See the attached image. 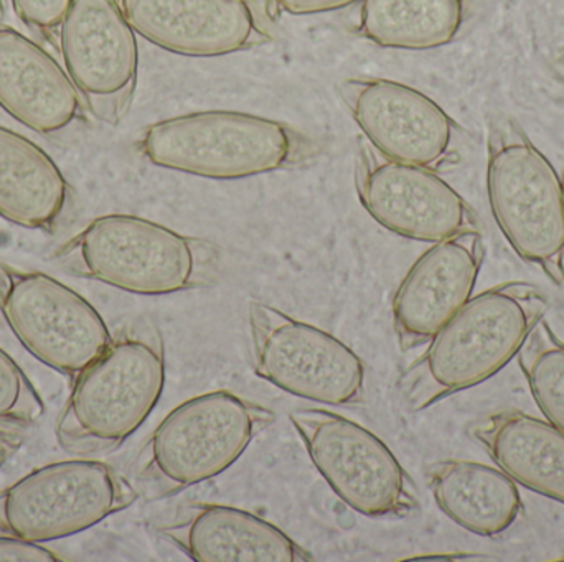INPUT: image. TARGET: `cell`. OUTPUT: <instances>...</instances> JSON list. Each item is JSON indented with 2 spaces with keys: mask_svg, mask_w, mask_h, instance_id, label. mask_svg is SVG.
<instances>
[{
  "mask_svg": "<svg viewBox=\"0 0 564 562\" xmlns=\"http://www.w3.org/2000/svg\"><path fill=\"white\" fill-rule=\"evenodd\" d=\"M0 313L36 360L73 382L112 340L85 297L40 271L0 266Z\"/></svg>",
  "mask_w": 564,
  "mask_h": 562,
  "instance_id": "9c48e42d",
  "label": "cell"
},
{
  "mask_svg": "<svg viewBox=\"0 0 564 562\" xmlns=\"http://www.w3.org/2000/svg\"><path fill=\"white\" fill-rule=\"evenodd\" d=\"M274 412L235 393H205L169 412L142 445L138 474L161 497L224 474L273 425Z\"/></svg>",
  "mask_w": 564,
  "mask_h": 562,
  "instance_id": "8992f818",
  "label": "cell"
},
{
  "mask_svg": "<svg viewBox=\"0 0 564 562\" xmlns=\"http://www.w3.org/2000/svg\"><path fill=\"white\" fill-rule=\"evenodd\" d=\"M0 106L45 137L72 135L86 106L66 69L39 43L0 22Z\"/></svg>",
  "mask_w": 564,
  "mask_h": 562,
  "instance_id": "2e32d148",
  "label": "cell"
},
{
  "mask_svg": "<svg viewBox=\"0 0 564 562\" xmlns=\"http://www.w3.org/2000/svg\"><path fill=\"white\" fill-rule=\"evenodd\" d=\"M139 151L167 170L240 180L307 164L317 157L321 144L276 119L217 109L149 125Z\"/></svg>",
  "mask_w": 564,
  "mask_h": 562,
  "instance_id": "277c9868",
  "label": "cell"
},
{
  "mask_svg": "<svg viewBox=\"0 0 564 562\" xmlns=\"http://www.w3.org/2000/svg\"><path fill=\"white\" fill-rule=\"evenodd\" d=\"M487 194L494 218L517 254L564 284L563 178L509 115L490 122Z\"/></svg>",
  "mask_w": 564,
  "mask_h": 562,
  "instance_id": "5b68a950",
  "label": "cell"
},
{
  "mask_svg": "<svg viewBox=\"0 0 564 562\" xmlns=\"http://www.w3.org/2000/svg\"><path fill=\"white\" fill-rule=\"evenodd\" d=\"M338 91L368 144L387 157L433 170L457 161L459 125L424 92L384 78L345 79Z\"/></svg>",
  "mask_w": 564,
  "mask_h": 562,
  "instance_id": "4fadbf2b",
  "label": "cell"
},
{
  "mask_svg": "<svg viewBox=\"0 0 564 562\" xmlns=\"http://www.w3.org/2000/svg\"><path fill=\"white\" fill-rule=\"evenodd\" d=\"M466 19L467 0H360L351 26L381 48L423 52L453 43Z\"/></svg>",
  "mask_w": 564,
  "mask_h": 562,
  "instance_id": "44dd1931",
  "label": "cell"
},
{
  "mask_svg": "<svg viewBox=\"0 0 564 562\" xmlns=\"http://www.w3.org/2000/svg\"><path fill=\"white\" fill-rule=\"evenodd\" d=\"M63 561L55 551L39 543L20 540L10 535L0 537V562H58Z\"/></svg>",
  "mask_w": 564,
  "mask_h": 562,
  "instance_id": "484cf974",
  "label": "cell"
},
{
  "mask_svg": "<svg viewBox=\"0 0 564 562\" xmlns=\"http://www.w3.org/2000/svg\"><path fill=\"white\" fill-rule=\"evenodd\" d=\"M473 434L517 484L564 505V432L552 422L513 409L484 419Z\"/></svg>",
  "mask_w": 564,
  "mask_h": 562,
  "instance_id": "d6986e66",
  "label": "cell"
},
{
  "mask_svg": "<svg viewBox=\"0 0 564 562\" xmlns=\"http://www.w3.org/2000/svg\"><path fill=\"white\" fill-rule=\"evenodd\" d=\"M549 310L545 294L529 283H503L470 297L401 375L413 411L474 388L506 368Z\"/></svg>",
  "mask_w": 564,
  "mask_h": 562,
  "instance_id": "6da1fadb",
  "label": "cell"
},
{
  "mask_svg": "<svg viewBox=\"0 0 564 562\" xmlns=\"http://www.w3.org/2000/svg\"><path fill=\"white\" fill-rule=\"evenodd\" d=\"M72 207V187L55 161L25 135L0 125V217L53 233Z\"/></svg>",
  "mask_w": 564,
  "mask_h": 562,
  "instance_id": "ac0fdd59",
  "label": "cell"
},
{
  "mask_svg": "<svg viewBox=\"0 0 564 562\" xmlns=\"http://www.w3.org/2000/svg\"><path fill=\"white\" fill-rule=\"evenodd\" d=\"M355 178L365 210L394 234L437 243L480 231L476 211L433 168L393 161L360 141Z\"/></svg>",
  "mask_w": 564,
  "mask_h": 562,
  "instance_id": "7c38bea8",
  "label": "cell"
},
{
  "mask_svg": "<svg viewBox=\"0 0 564 562\" xmlns=\"http://www.w3.org/2000/svg\"><path fill=\"white\" fill-rule=\"evenodd\" d=\"M73 0H12L17 16L58 46V32Z\"/></svg>",
  "mask_w": 564,
  "mask_h": 562,
  "instance_id": "cb8c5ba5",
  "label": "cell"
},
{
  "mask_svg": "<svg viewBox=\"0 0 564 562\" xmlns=\"http://www.w3.org/2000/svg\"><path fill=\"white\" fill-rule=\"evenodd\" d=\"M164 385L161 332L148 319L129 323L73 383L56 425L59 445L76 454L116 451L149 418Z\"/></svg>",
  "mask_w": 564,
  "mask_h": 562,
  "instance_id": "7a4b0ae2",
  "label": "cell"
},
{
  "mask_svg": "<svg viewBox=\"0 0 564 562\" xmlns=\"http://www.w3.org/2000/svg\"><path fill=\"white\" fill-rule=\"evenodd\" d=\"M486 257L480 231L433 243L401 280L393 299V326L401 349L430 343L473 297Z\"/></svg>",
  "mask_w": 564,
  "mask_h": 562,
  "instance_id": "9a60e30c",
  "label": "cell"
},
{
  "mask_svg": "<svg viewBox=\"0 0 564 562\" xmlns=\"http://www.w3.org/2000/svg\"><path fill=\"white\" fill-rule=\"evenodd\" d=\"M254 372L299 398L330 406L365 401L361 360L325 330L268 304H250Z\"/></svg>",
  "mask_w": 564,
  "mask_h": 562,
  "instance_id": "30bf717a",
  "label": "cell"
},
{
  "mask_svg": "<svg viewBox=\"0 0 564 562\" xmlns=\"http://www.w3.org/2000/svg\"><path fill=\"white\" fill-rule=\"evenodd\" d=\"M43 412L45 406L29 376L0 349V425L32 426Z\"/></svg>",
  "mask_w": 564,
  "mask_h": 562,
  "instance_id": "603a6c76",
  "label": "cell"
},
{
  "mask_svg": "<svg viewBox=\"0 0 564 562\" xmlns=\"http://www.w3.org/2000/svg\"><path fill=\"white\" fill-rule=\"evenodd\" d=\"M427 484L444 515L479 537L503 533L522 514L517 482L500 467L447 459L431 465Z\"/></svg>",
  "mask_w": 564,
  "mask_h": 562,
  "instance_id": "ffe728a7",
  "label": "cell"
},
{
  "mask_svg": "<svg viewBox=\"0 0 564 562\" xmlns=\"http://www.w3.org/2000/svg\"><path fill=\"white\" fill-rule=\"evenodd\" d=\"M20 448V439L12 432L0 429V469L3 467L10 455Z\"/></svg>",
  "mask_w": 564,
  "mask_h": 562,
  "instance_id": "4316f807",
  "label": "cell"
},
{
  "mask_svg": "<svg viewBox=\"0 0 564 562\" xmlns=\"http://www.w3.org/2000/svg\"><path fill=\"white\" fill-rule=\"evenodd\" d=\"M138 33L116 0H73L59 25L58 48L86 109L115 125L138 89Z\"/></svg>",
  "mask_w": 564,
  "mask_h": 562,
  "instance_id": "8fae6325",
  "label": "cell"
},
{
  "mask_svg": "<svg viewBox=\"0 0 564 562\" xmlns=\"http://www.w3.org/2000/svg\"><path fill=\"white\" fill-rule=\"evenodd\" d=\"M138 35L165 52L215 58L273 42L254 0H116Z\"/></svg>",
  "mask_w": 564,
  "mask_h": 562,
  "instance_id": "5bb4252c",
  "label": "cell"
},
{
  "mask_svg": "<svg viewBox=\"0 0 564 562\" xmlns=\"http://www.w3.org/2000/svg\"><path fill=\"white\" fill-rule=\"evenodd\" d=\"M0 316H2V313H0Z\"/></svg>",
  "mask_w": 564,
  "mask_h": 562,
  "instance_id": "4dcf8cb0",
  "label": "cell"
},
{
  "mask_svg": "<svg viewBox=\"0 0 564 562\" xmlns=\"http://www.w3.org/2000/svg\"><path fill=\"white\" fill-rule=\"evenodd\" d=\"M520 368L546 421L564 432V342L540 320L519 352Z\"/></svg>",
  "mask_w": 564,
  "mask_h": 562,
  "instance_id": "7402d4cb",
  "label": "cell"
},
{
  "mask_svg": "<svg viewBox=\"0 0 564 562\" xmlns=\"http://www.w3.org/2000/svg\"><path fill=\"white\" fill-rule=\"evenodd\" d=\"M563 191H564V178H563Z\"/></svg>",
  "mask_w": 564,
  "mask_h": 562,
  "instance_id": "f1b7e54d",
  "label": "cell"
},
{
  "mask_svg": "<svg viewBox=\"0 0 564 562\" xmlns=\"http://www.w3.org/2000/svg\"><path fill=\"white\" fill-rule=\"evenodd\" d=\"M360 0H261L268 16L315 15L355 5Z\"/></svg>",
  "mask_w": 564,
  "mask_h": 562,
  "instance_id": "d4e9b609",
  "label": "cell"
},
{
  "mask_svg": "<svg viewBox=\"0 0 564 562\" xmlns=\"http://www.w3.org/2000/svg\"><path fill=\"white\" fill-rule=\"evenodd\" d=\"M55 260L76 276L124 293L167 296L214 283L220 254L210 241L112 213L86 224L56 251Z\"/></svg>",
  "mask_w": 564,
  "mask_h": 562,
  "instance_id": "3957f363",
  "label": "cell"
},
{
  "mask_svg": "<svg viewBox=\"0 0 564 562\" xmlns=\"http://www.w3.org/2000/svg\"><path fill=\"white\" fill-rule=\"evenodd\" d=\"M138 492L105 462L73 459L35 469L0 492V533L50 543L132 507Z\"/></svg>",
  "mask_w": 564,
  "mask_h": 562,
  "instance_id": "52a82bcc",
  "label": "cell"
},
{
  "mask_svg": "<svg viewBox=\"0 0 564 562\" xmlns=\"http://www.w3.org/2000/svg\"><path fill=\"white\" fill-rule=\"evenodd\" d=\"M563 66H564V56H563Z\"/></svg>",
  "mask_w": 564,
  "mask_h": 562,
  "instance_id": "f546056e",
  "label": "cell"
},
{
  "mask_svg": "<svg viewBox=\"0 0 564 562\" xmlns=\"http://www.w3.org/2000/svg\"><path fill=\"white\" fill-rule=\"evenodd\" d=\"M3 3H2V0H0V22H2V19H3Z\"/></svg>",
  "mask_w": 564,
  "mask_h": 562,
  "instance_id": "83f0119b",
  "label": "cell"
},
{
  "mask_svg": "<svg viewBox=\"0 0 564 562\" xmlns=\"http://www.w3.org/2000/svg\"><path fill=\"white\" fill-rule=\"evenodd\" d=\"M155 530L197 562L312 561L311 553L270 521L224 505H187Z\"/></svg>",
  "mask_w": 564,
  "mask_h": 562,
  "instance_id": "e0dca14e",
  "label": "cell"
},
{
  "mask_svg": "<svg viewBox=\"0 0 564 562\" xmlns=\"http://www.w3.org/2000/svg\"><path fill=\"white\" fill-rule=\"evenodd\" d=\"M289 418L312 464L348 507L397 520L417 510L416 485L373 432L325 409H301Z\"/></svg>",
  "mask_w": 564,
  "mask_h": 562,
  "instance_id": "ba28073f",
  "label": "cell"
}]
</instances>
